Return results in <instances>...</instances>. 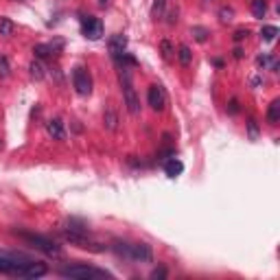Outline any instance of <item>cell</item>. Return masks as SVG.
<instances>
[{"label": "cell", "mask_w": 280, "mask_h": 280, "mask_svg": "<svg viewBox=\"0 0 280 280\" xmlns=\"http://www.w3.org/2000/svg\"><path fill=\"white\" fill-rule=\"evenodd\" d=\"M252 13H254V18H265V13H267L265 0H252Z\"/></svg>", "instance_id": "ac0fdd59"}, {"label": "cell", "mask_w": 280, "mask_h": 280, "mask_svg": "<svg viewBox=\"0 0 280 280\" xmlns=\"http://www.w3.org/2000/svg\"><path fill=\"white\" fill-rule=\"evenodd\" d=\"M151 278H167V270H164V267H160V270H153L151 272Z\"/></svg>", "instance_id": "83f0119b"}, {"label": "cell", "mask_w": 280, "mask_h": 280, "mask_svg": "<svg viewBox=\"0 0 280 280\" xmlns=\"http://www.w3.org/2000/svg\"><path fill=\"white\" fill-rule=\"evenodd\" d=\"M20 237L24 239L26 243H31L35 250H39V252H44V254H48V256H55V259H59V256H61L59 245H55L46 237H39V234H28V232H20Z\"/></svg>", "instance_id": "3957f363"}, {"label": "cell", "mask_w": 280, "mask_h": 280, "mask_svg": "<svg viewBox=\"0 0 280 280\" xmlns=\"http://www.w3.org/2000/svg\"><path fill=\"white\" fill-rule=\"evenodd\" d=\"M164 7H167V0H156V4H153V18H162V13H164Z\"/></svg>", "instance_id": "cb8c5ba5"}, {"label": "cell", "mask_w": 280, "mask_h": 280, "mask_svg": "<svg viewBox=\"0 0 280 280\" xmlns=\"http://www.w3.org/2000/svg\"><path fill=\"white\" fill-rule=\"evenodd\" d=\"M276 35H278V26H263V31H261V37L265 39V42H274L276 39Z\"/></svg>", "instance_id": "d6986e66"}, {"label": "cell", "mask_w": 280, "mask_h": 280, "mask_svg": "<svg viewBox=\"0 0 280 280\" xmlns=\"http://www.w3.org/2000/svg\"><path fill=\"white\" fill-rule=\"evenodd\" d=\"M248 131H250V140H259V123L254 118L248 121Z\"/></svg>", "instance_id": "d4e9b609"}, {"label": "cell", "mask_w": 280, "mask_h": 280, "mask_svg": "<svg viewBox=\"0 0 280 280\" xmlns=\"http://www.w3.org/2000/svg\"><path fill=\"white\" fill-rule=\"evenodd\" d=\"M28 72H31V77L35 79V81H42L44 79V66L39 59H33L31 64H28Z\"/></svg>", "instance_id": "9a60e30c"}, {"label": "cell", "mask_w": 280, "mask_h": 280, "mask_svg": "<svg viewBox=\"0 0 280 280\" xmlns=\"http://www.w3.org/2000/svg\"><path fill=\"white\" fill-rule=\"evenodd\" d=\"M182 171H184V164H182L178 158H171L169 162L164 164V173H167L169 178H178V175H182Z\"/></svg>", "instance_id": "7c38bea8"}, {"label": "cell", "mask_w": 280, "mask_h": 280, "mask_svg": "<svg viewBox=\"0 0 280 280\" xmlns=\"http://www.w3.org/2000/svg\"><path fill=\"white\" fill-rule=\"evenodd\" d=\"M206 2H213V0H206Z\"/></svg>", "instance_id": "1f68e13d"}, {"label": "cell", "mask_w": 280, "mask_h": 280, "mask_svg": "<svg viewBox=\"0 0 280 280\" xmlns=\"http://www.w3.org/2000/svg\"><path fill=\"white\" fill-rule=\"evenodd\" d=\"M147 101H149L151 110L162 112L164 105H167V94H164V88H162V85H158V83L149 85V90H147Z\"/></svg>", "instance_id": "5b68a950"}, {"label": "cell", "mask_w": 280, "mask_h": 280, "mask_svg": "<svg viewBox=\"0 0 280 280\" xmlns=\"http://www.w3.org/2000/svg\"><path fill=\"white\" fill-rule=\"evenodd\" d=\"M46 131H48L50 138H55V140H64V138H66L64 123H61L59 118H53V121H48V123H46Z\"/></svg>", "instance_id": "8fae6325"}, {"label": "cell", "mask_w": 280, "mask_h": 280, "mask_svg": "<svg viewBox=\"0 0 280 280\" xmlns=\"http://www.w3.org/2000/svg\"><path fill=\"white\" fill-rule=\"evenodd\" d=\"M232 18H234V11H232L230 7H221V9H219V20L224 22V24L232 22Z\"/></svg>", "instance_id": "603a6c76"}, {"label": "cell", "mask_w": 280, "mask_h": 280, "mask_svg": "<svg viewBox=\"0 0 280 280\" xmlns=\"http://www.w3.org/2000/svg\"><path fill=\"white\" fill-rule=\"evenodd\" d=\"M72 83H75V90L81 96H88L92 92V79H90L85 68H75V72H72Z\"/></svg>", "instance_id": "277c9868"}, {"label": "cell", "mask_w": 280, "mask_h": 280, "mask_svg": "<svg viewBox=\"0 0 280 280\" xmlns=\"http://www.w3.org/2000/svg\"><path fill=\"white\" fill-rule=\"evenodd\" d=\"M22 265L24 263H18L15 259H11V256H0V274H7V276H18Z\"/></svg>", "instance_id": "30bf717a"}, {"label": "cell", "mask_w": 280, "mask_h": 280, "mask_svg": "<svg viewBox=\"0 0 280 280\" xmlns=\"http://www.w3.org/2000/svg\"><path fill=\"white\" fill-rule=\"evenodd\" d=\"M107 48H110V55L112 57H123L125 55V48H127V37L123 35V33H114L110 37V42H107Z\"/></svg>", "instance_id": "9c48e42d"}, {"label": "cell", "mask_w": 280, "mask_h": 280, "mask_svg": "<svg viewBox=\"0 0 280 280\" xmlns=\"http://www.w3.org/2000/svg\"><path fill=\"white\" fill-rule=\"evenodd\" d=\"M11 72V66H9V59L4 55H0V79H7Z\"/></svg>", "instance_id": "7402d4cb"}, {"label": "cell", "mask_w": 280, "mask_h": 280, "mask_svg": "<svg viewBox=\"0 0 280 280\" xmlns=\"http://www.w3.org/2000/svg\"><path fill=\"white\" fill-rule=\"evenodd\" d=\"M178 59H180V64L186 66V68L193 64V53H191V48H188L186 44H182V46L178 48Z\"/></svg>", "instance_id": "2e32d148"}, {"label": "cell", "mask_w": 280, "mask_h": 280, "mask_svg": "<svg viewBox=\"0 0 280 280\" xmlns=\"http://www.w3.org/2000/svg\"><path fill=\"white\" fill-rule=\"evenodd\" d=\"M33 53H35L37 59H44V57L53 55V50H50L48 44H37V46H33Z\"/></svg>", "instance_id": "ffe728a7"}, {"label": "cell", "mask_w": 280, "mask_h": 280, "mask_svg": "<svg viewBox=\"0 0 280 280\" xmlns=\"http://www.w3.org/2000/svg\"><path fill=\"white\" fill-rule=\"evenodd\" d=\"M110 4H112V0H99V7H101V9L110 7Z\"/></svg>", "instance_id": "f546056e"}, {"label": "cell", "mask_w": 280, "mask_h": 280, "mask_svg": "<svg viewBox=\"0 0 280 280\" xmlns=\"http://www.w3.org/2000/svg\"><path fill=\"white\" fill-rule=\"evenodd\" d=\"M121 90H123V99H125V105L131 116H140V99L134 90V83H131V75L127 68H123L121 72Z\"/></svg>", "instance_id": "6da1fadb"}, {"label": "cell", "mask_w": 280, "mask_h": 280, "mask_svg": "<svg viewBox=\"0 0 280 280\" xmlns=\"http://www.w3.org/2000/svg\"><path fill=\"white\" fill-rule=\"evenodd\" d=\"M230 112H232V114H237V112H239V101H237V99H232V101H230Z\"/></svg>", "instance_id": "f1b7e54d"}, {"label": "cell", "mask_w": 280, "mask_h": 280, "mask_svg": "<svg viewBox=\"0 0 280 280\" xmlns=\"http://www.w3.org/2000/svg\"><path fill=\"white\" fill-rule=\"evenodd\" d=\"M46 272H48V270H46V265H44V263L26 261L24 265H22V270H20L18 276H22V278H42Z\"/></svg>", "instance_id": "ba28073f"}, {"label": "cell", "mask_w": 280, "mask_h": 280, "mask_svg": "<svg viewBox=\"0 0 280 280\" xmlns=\"http://www.w3.org/2000/svg\"><path fill=\"white\" fill-rule=\"evenodd\" d=\"M248 35H250L248 28H239V31L234 33V42H241V39H243V37H248Z\"/></svg>", "instance_id": "4316f807"}, {"label": "cell", "mask_w": 280, "mask_h": 280, "mask_svg": "<svg viewBox=\"0 0 280 280\" xmlns=\"http://www.w3.org/2000/svg\"><path fill=\"white\" fill-rule=\"evenodd\" d=\"M13 31H15V24L11 22L9 18H0V35L2 37H9V35H13Z\"/></svg>", "instance_id": "e0dca14e"}, {"label": "cell", "mask_w": 280, "mask_h": 280, "mask_svg": "<svg viewBox=\"0 0 280 280\" xmlns=\"http://www.w3.org/2000/svg\"><path fill=\"white\" fill-rule=\"evenodd\" d=\"M191 33L195 35L197 42H206V39H208V35H210L208 28H204V26H193V28H191Z\"/></svg>", "instance_id": "44dd1931"}, {"label": "cell", "mask_w": 280, "mask_h": 280, "mask_svg": "<svg viewBox=\"0 0 280 280\" xmlns=\"http://www.w3.org/2000/svg\"><path fill=\"white\" fill-rule=\"evenodd\" d=\"M280 121V101H272L270 103V110H267V123L270 125H278Z\"/></svg>", "instance_id": "4fadbf2b"}, {"label": "cell", "mask_w": 280, "mask_h": 280, "mask_svg": "<svg viewBox=\"0 0 280 280\" xmlns=\"http://www.w3.org/2000/svg\"><path fill=\"white\" fill-rule=\"evenodd\" d=\"M59 274L64 278H77V280H88V278H110L112 274L103 272V270H94L90 265H68V267H61Z\"/></svg>", "instance_id": "7a4b0ae2"}, {"label": "cell", "mask_w": 280, "mask_h": 280, "mask_svg": "<svg viewBox=\"0 0 280 280\" xmlns=\"http://www.w3.org/2000/svg\"><path fill=\"white\" fill-rule=\"evenodd\" d=\"M116 123H118L116 112H114L112 107H107V110H105V114H103V125H105V129L114 131V129H116Z\"/></svg>", "instance_id": "5bb4252c"}, {"label": "cell", "mask_w": 280, "mask_h": 280, "mask_svg": "<svg viewBox=\"0 0 280 280\" xmlns=\"http://www.w3.org/2000/svg\"><path fill=\"white\" fill-rule=\"evenodd\" d=\"M129 259L138 263H151L153 261V250L149 243H134L129 245Z\"/></svg>", "instance_id": "52a82bcc"}, {"label": "cell", "mask_w": 280, "mask_h": 280, "mask_svg": "<svg viewBox=\"0 0 280 280\" xmlns=\"http://www.w3.org/2000/svg\"><path fill=\"white\" fill-rule=\"evenodd\" d=\"M234 57H237V59H241V57H243V50H241V48H234Z\"/></svg>", "instance_id": "4dcf8cb0"}, {"label": "cell", "mask_w": 280, "mask_h": 280, "mask_svg": "<svg viewBox=\"0 0 280 280\" xmlns=\"http://www.w3.org/2000/svg\"><path fill=\"white\" fill-rule=\"evenodd\" d=\"M0 145H2V142H0Z\"/></svg>", "instance_id": "d6a6232c"}, {"label": "cell", "mask_w": 280, "mask_h": 280, "mask_svg": "<svg viewBox=\"0 0 280 280\" xmlns=\"http://www.w3.org/2000/svg\"><path fill=\"white\" fill-rule=\"evenodd\" d=\"M81 31L88 39H99L103 35V22L99 18L88 15V18H83V22H81Z\"/></svg>", "instance_id": "8992f818"}, {"label": "cell", "mask_w": 280, "mask_h": 280, "mask_svg": "<svg viewBox=\"0 0 280 280\" xmlns=\"http://www.w3.org/2000/svg\"><path fill=\"white\" fill-rule=\"evenodd\" d=\"M160 48H162V57H164V59H171V55H173V46H171V42L164 39V42L160 44Z\"/></svg>", "instance_id": "484cf974"}]
</instances>
